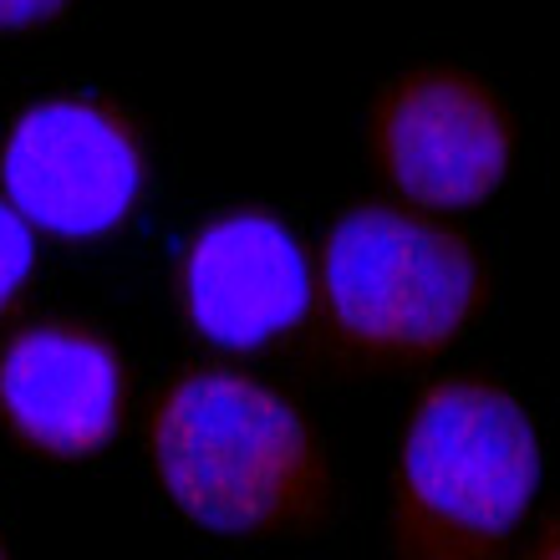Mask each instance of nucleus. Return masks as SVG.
Listing matches in <instances>:
<instances>
[{
	"label": "nucleus",
	"instance_id": "f257e3e1",
	"mask_svg": "<svg viewBox=\"0 0 560 560\" xmlns=\"http://www.w3.org/2000/svg\"><path fill=\"white\" fill-rule=\"evenodd\" d=\"M148 458L163 494L205 530L285 540L337 515L326 439L301 402L250 372H178L148 413Z\"/></svg>",
	"mask_w": 560,
	"mask_h": 560
},
{
	"label": "nucleus",
	"instance_id": "f03ea898",
	"mask_svg": "<svg viewBox=\"0 0 560 560\" xmlns=\"http://www.w3.org/2000/svg\"><path fill=\"white\" fill-rule=\"evenodd\" d=\"M485 301V255L418 205L341 209L311 276L322 352L352 372L439 362L479 322Z\"/></svg>",
	"mask_w": 560,
	"mask_h": 560
},
{
	"label": "nucleus",
	"instance_id": "7ed1b4c3",
	"mask_svg": "<svg viewBox=\"0 0 560 560\" xmlns=\"http://www.w3.org/2000/svg\"><path fill=\"white\" fill-rule=\"evenodd\" d=\"M540 489V433L494 377L448 372L402 418L393 464V560H504Z\"/></svg>",
	"mask_w": 560,
	"mask_h": 560
},
{
	"label": "nucleus",
	"instance_id": "20e7f679",
	"mask_svg": "<svg viewBox=\"0 0 560 560\" xmlns=\"http://www.w3.org/2000/svg\"><path fill=\"white\" fill-rule=\"evenodd\" d=\"M368 153L402 205L474 209L515 163V122L500 92L474 72L418 67L377 92Z\"/></svg>",
	"mask_w": 560,
	"mask_h": 560
},
{
	"label": "nucleus",
	"instance_id": "39448f33",
	"mask_svg": "<svg viewBox=\"0 0 560 560\" xmlns=\"http://www.w3.org/2000/svg\"><path fill=\"white\" fill-rule=\"evenodd\" d=\"M143 138L103 97H42L11 122L0 189L46 235L92 240L118 230L143 194Z\"/></svg>",
	"mask_w": 560,
	"mask_h": 560
},
{
	"label": "nucleus",
	"instance_id": "423d86ee",
	"mask_svg": "<svg viewBox=\"0 0 560 560\" xmlns=\"http://www.w3.org/2000/svg\"><path fill=\"white\" fill-rule=\"evenodd\" d=\"M184 322L214 347L260 352L311 311V260L266 209L214 214L184 240L174 270Z\"/></svg>",
	"mask_w": 560,
	"mask_h": 560
},
{
	"label": "nucleus",
	"instance_id": "0eeeda50",
	"mask_svg": "<svg viewBox=\"0 0 560 560\" xmlns=\"http://www.w3.org/2000/svg\"><path fill=\"white\" fill-rule=\"evenodd\" d=\"M128 408V368L88 322H31L0 347V423L36 458L103 454Z\"/></svg>",
	"mask_w": 560,
	"mask_h": 560
},
{
	"label": "nucleus",
	"instance_id": "6e6552de",
	"mask_svg": "<svg viewBox=\"0 0 560 560\" xmlns=\"http://www.w3.org/2000/svg\"><path fill=\"white\" fill-rule=\"evenodd\" d=\"M36 266V245H31V224L15 214L11 199H0V316L21 301L26 276Z\"/></svg>",
	"mask_w": 560,
	"mask_h": 560
},
{
	"label": "nucleus",
	"instance_id": "1a4fd4ad",
	"mask_svg": "<svg viewBox=\"0 0 560 560\" xmlns=\"http://www.w3.org/2000/svg\"><path fill=\"white\" fill-rule=\"evenodd\" d=\"M72 0H0V31H36L57 21Z\"/></svg>",
	"mask_w": 560,
	"mask_h": 560
},
{
	"label": "nucleus",
	"instance_id": "9d476101",
	"mask_svg": "<svg viewBox=\"0 0 560 560\" xmlns=\"http://www.w3.org/2000/svg\"><path fill=\"white\" fill-rule=\"evenodd\" d=\"M525 560H560V520H550L546 530L535 535V546L525 550Z\"/></svg>",
	"mask_w": 560,
	"mask_h": 560
},
{
	"label": "nucleus",
	"instance_id": "9b49d317",
	"mask_svg": "<svg viewBox=\"0 0 560 560\" xmlns=\"http://www.w3.org/2000/svg\"><path fill=\"white\" fill-rule=\"evenodd\" d=\"M0 560H11V550H5V540H0Z\"/></svg>",
	"mask_w": 560,
	"mask_h": 560
}]
</instances>
